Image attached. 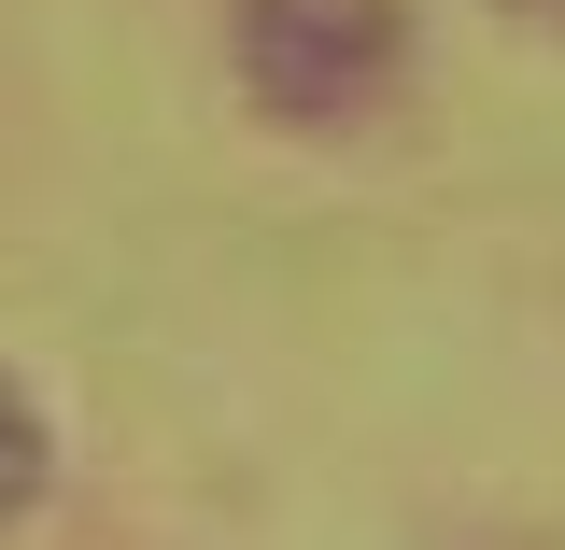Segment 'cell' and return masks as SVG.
<instances>
[{
    "mask_svg": "<svg viewBox=\"0 0 565 550\" xmlns=\"http://www.w3.org/2000/svg\"><path fill=\"white\" fill-rule=\"evenodd\" d=\"M411 71V0H241V85L282 128H340L396 99Z\"/></svg>",
    "mask_w": 565,
    "mask_h": 550,
    "instance_id": "6da1fadb",
    "label": "cell"
},
{
    "mask_svg": "<svg viewBox=\"0 0 565 550\" xmlns=\"http://www.w3.org/2000/svg\"><path fill=\"white\" fill-rule=\"evenodd\" d=\"M29 494H43V410H29V396L0 381V522H14Z\"/></svg>",
    "mask_w": 565,
    "mask_h": 550,
    "instance_id": "7a4b0ae2",
    "label": "cell"
},
{
    "mask_svg": "<svg viewBox=\"0 0 565 550\" xmlns=\"http://www.w3.org/2000/svg\"><path fill=\"white\" fill-rule=\"evenodd\" d=\"M509 14H565V0H509Z\"/></svg>",
    "mask_w": 565,
    "mask_h": 550,
    "instance_id": "3957f363",
    "label": "cell"
}]
</instances>
